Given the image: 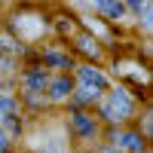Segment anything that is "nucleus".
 <instances>
[{
    "instance_id": "13",
    "label": "nucleus",
    "mask_w": 153,
    "mask_h": 153,
    "mask_svg": "<svg viewBox=\"0 0 153 153\" xmlns=\"http://www.w3.org/2000/svg\"><path fill=\"white\" fill-rule=\"evenodd\" d=\"M144 28H150V31H153V9H150V12H144Z\"/></svg>"
},
{
    "instance_id": "15",
    "label": "nucleus",
    "mask_w": 153,
    "mask_h": 153,
    "mask_svg": "<svg viewBox=\"0 0 153 153\" xmlns=\"http://www.w3.org/2000/svg\"><path fill=\"white\" fill-rule=\"evenodd\" d=\"M101 153H123V150H117V147H107V150H101Z\"/></svg>"
},
{
    "instance_id": "7",
    "label": "nucleus",
    "mask_w": 153,
    "mask_h": 153,
    "mask_svg": "<svg viewBox=\"0 0 153 153\" xmlns=\"http://www.w3.org/2000/svg\"><path fill=\"white\" fill-rule=\"evenodd\" d=\"M71 95V83L65 80V76H58V80L52 83V92H49V98H52V101H65Z\"/></svg>"
},
{
    "instance_id": "16",
    "label": "nucleus",
    "mask_w": 153,
    "mask_h": 153,
    "mask_svg": "<svg viewBox=\"0 0 153 153\" xmlns=\"http://www.w3.org/2000/svg\"><path fill=\"white\" fill-rule=\"evenodd\" d=\"M0 120H3V107H0Z\"/></svg>"
},
{
    "instance_id": "11",
    "label": "nucleus",
    "mask_w": 153,
    "mask_h": 153,
    "mask_svg": "<svg viewBox=\"0 0 153 153\" xmlns=\"http://www.w3.org/2000/svg\"><path fill=\"white\" fill-rule=\"evenodd\" d=\"M80 49H83V52H98V46H95V40H89V37H83V40H80Z\"/></svg>"
},
{
    "instance_id": "12",
    "label": "nucleus",
    "mask_w": 153,
    "mask_h": 153,
    "mask_svg": "<svg viewBox=\"0 0 153 153\" xmlns=\"http://www.w3.org/2000/svg\"><path fill=\"white\" fill-rule=\"evenodd\" d=\"M144 135L153 138V113H147V117H144Z\"/></svg>"
},
{
    "instance_id": "1",
    "label": "nucleus",
    "mask_w": 153,
    "mask_h": 153,
    "mask_svg": "<svg viewBox=\"0 0 153 153\" xmlns=\"http://www.w3.org/2000/svg\"><path fill=\"white\" fill-rule=\"evenodd\" d=\"M132 110H135V101L129 98V92H126V89H113V92L107 95V101L101 104V117L113 123V120L132 117Z\"/></svg>"
},
{
    "instance_id": "6",
    "label": "nucleus",
    "mask_w": 153,
    "mask_h": 153,
    "mask_svg": "<svg viewBox=\"0 0 153 153\" xmlns=\"http://www.w3.org/2000/svg\"><path fill=\"white\" fill-rule=\"evenodd\" d=\"M80 83H89V86L104 89V86H107V76L101 74V71H92V68H80Z\"/></svg>"
},
{
    "instance_id": "10",
    "label": "nucleus",
    "mask_w": 153,
    "mask_h": 153,
    "mask_svg": "<svg viewBox=\"0 0 153 153\" xmlns=\"http://www.w3.org/2000/svg\"><path fill=\"white\" fill-rule=\"evenodd\" d=\"M126 6H129L132 12H138V16H141V12H147V0H126Z\"/></svg>"
},
{
    "instance_id": "14",
    "label": "nucleus",
    "mask_w": 153,
    "mask_h": 153,
    "mask_svg": "<svg viewBox=\"0 0 153 153\" xmlns=\"http://www.w3.org/2000/svg\"><path fill=\"white\" fill-rule=\"evenodd\" d=\"M6 147H9V138L3 135V129H0V150H6Z\"/></svg>"
},
{
    "instance_id": "8",
    "label": "nucleus",
    "mask_w": 153,
    "mask_h": 153,
    "mask_svg": "<svg viewBox=\"0 0 153 153\" xmlns=\"http://www.w3.org/2000/svg\"><path fill=\"white\" fill-rule=\"evenodd\" d=\"M43 83H46L43 71H37V74H31L28 80H25V89H28V92H40V89H43Z\"/></svg>"
},
{
    "instance_id": "4",
    "label": "nucleus",
    "mask_w": 153,
    "mask_h": 153,
    "mask_svg": "<svg viewBox=\"0 0 153 153\" xmlns=\"http://www.w3.org/2000/svg\"><path fill=\"white\" fill-rule=\"evenodd\" d=\"M71 129H74L76 135L89 138V135H95V120L86 117V113H74V117H71Z\"/></svg>"
},
{
    "instance_id": "9",
    "label": "nucleus",
    "mask_w": 153,
    "mask_h": 153,
    "mask_svg": "<svg viewBox=\"0 0 153 153\" xmlns=\"http://www.w3.org/2000/svg\"><path fill=\"white\" fill-rule=\"evenodd\" d=\"M98 95H101V89H98V86L83 83V86H80V95H76V98H80V101H98Z\"/></svg>"
},
{
    "instance_id": "5",
    "label": "nucleus",
    "mask_w": 153,
    "mask_h": 153,
    "mask_svg": "<svg viewBox=\"0 0 153 153\" xmlns=\"http://www.w3.org/2000/svg\"><path fill=\"white\" fill-rule=\"evenodd\" d=\"M95 3V9H101V12H107L110 19H120L123 12H126V6H123V0H92Z\"/></svg>"
},
{
    "instance_id": "2",
    "label": "nucleus",
    "mask_w": 153,
    "mask_h": 153,
    "mask_svg": "<svg viewBox=\"0 0 153 153\" xmlns=\"http://www.w3.org/2000/svg\"><path fill=\"white\" fill-rule=\"evenodd\" d=\"M16 31L25 37V40H34V37L43 31V19H37V16H19L16 19Z\"/></svg>"
},
{
    "instance_id": "3",
    "label": "nucleus",
    "mask_w": 153,
    "mask_h": 153,
    "mask_svg": "<svg viewBox=\"0 0 153 153\" xmlns=\"http://www.w3.org/2000/svg\"><path fill=\"white\" fill-rule=\"evenodd\" d=\"M113 141H117L120 150H129V153H141L144 150L141 135H135V132H120V135H113Z\"/></svg>"
}]
</instances>
